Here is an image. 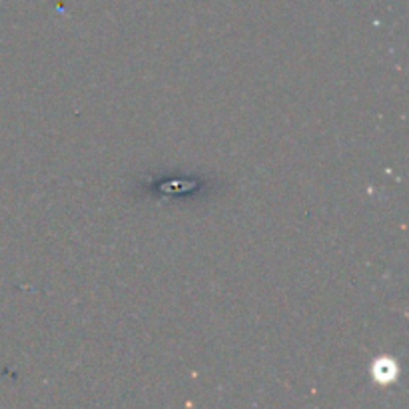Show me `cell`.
<instances>
[{
	"instance_id": "1",
	"label": "cell",
	"mask_w": 409,
	"mask_h": 409,
	"mask_svg": "<svg viewBox=\"0 0 409 409\" xmlns=\"http://www.w3.org/2000/svg\"><path fill=\"white\" fill-rule=\"evenodd\" d=\"M374 377L379 383H391L398 377V366L393 359H376L374 364Z\"/></svg>"
}]
</instances>
